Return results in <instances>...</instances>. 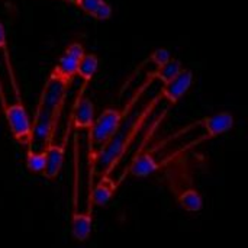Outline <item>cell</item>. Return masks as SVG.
<instances>
[{"label": "cell", "mask_w": 248, "mask_h": 248, "mask_svg": "<svg viewBox=\"0 0 248 248\" xmlns=\"http://www.w3.org/2000/svg\"><path fill=\"white\" fill-rule=\"evenodd\" d=\"M71 83L49 73L41 90L32 119V135L28 150L42 151L54 142L57 125L64 108V100Z\"/></svg>", "instance_id": "cell-1"}, {"label": "cell", "mask_w": 248, "mask_h": 248, "mask_svg": "<svg viewBox=\"0 0 248 248\" xmlns=\"http://www.w3.org/2000/svg\"><path fill=\"white\" fill-rule=\"evenodd\" d=\"M153 80L154 78L150 76V78L147 80V84L141 86V89L135 93V96L131 99V102L124 109L108 108L94 119L92 128L89 129V135H87V160H89V169H90V173H89V190L93 186L94 169L97 167V161H99L100 154L103 153V150L108 147V144L112 141V138L119 131L125 116L132 109L134 103H137L141 92H144L145 87Z\"/></svg>", "instance_id": "cell-2"}, {"label": "cell", "mask_w": 248, "mask_h": 248, "mask_svg": "<svg viewBox=\"0 0 248 248\" xmlns=\"http://www.w3.org/2000/svg\"><path fill=\"white\" fill-rule=\"evenodd\" d=\"M167 183L176 202L186 212L198 214L203 209V198L193 186L192 179L186 170H179V167L170 170L167 174Z\"/></svg>", "instance_id": "cell-3"}, {"label": "cell", "mask_w": 248, "mask_h": 248, "mask_svg": "<svg viewBox=\"0 0 248 248\" xmlns=\"http://www.w3.org/2000/svg\"><path fill=\"white\" fill-rule=\"evenodd\" d=\"M74 177H73V211L70 218V228L71 237L78 243H86L92 237L93 231V209L86 208L84 211L78 209V167H74Z\"/></svg>", "instance_id": "cell-4"}, {"label": "cell", "mask_w": 248, "mask_h": 248, "mask_svg": "<svg viewBox=\"0 0 248 248\" xmlns=\"http://www.w3.org/2000/svg\"><path fill=\"white\" fill-rule=\"evenodd\" d=\"M1 109H3L4 119L7 122V126L13 140L22 147L28 148V145L31 144V135H32V119L23 102H16Z\"/></svg>", "instance_id": "cell-5"}, {"label": "cell", "mask_w": 248, "mask_h": 248, "mask_svg": "<svg viewBox=\"0 0 248 248\" xmlns=\"http://www.w3.org/2000/svg\"><path fill=\"white\" fill-rule=\"evenodd\" d=\"M16 102H22L20 90L9 49L3 46L0 48V103L1 108H6Z\"/></svg>", "instance_id": "cell-6"}, {"label": "cell", "mask_w": 248, "mask_h": 248, "mask_svg": "<svg viewBox=\"0 0 248 248\" xmlns=\"http://www.w3.org/2000/svg\"><path fill=\"white\" fill-rule=\"evenodd\" d=\"M86 51H84V46L83 44L80 42H71L65 51L61 54V57L58 58L57 64L54 65V68L51 70L52 74L58 76L60 78L71 83L77 74V70H78V65L84 57Z\"/></svg>", "instance_id": "cell-7"}, {"label": "cell", "mask_w": 248, "mask_h": 248, "mask_svg": "<svg viewBox=\"0 0 248 248\" xmlns=\"http://www.w3.org/2000/svg\"><path fill=\"white\" fill-rule=\"evenodd\" d=\"M160 169H161V164L155 160V157L153 155V151L144 150V144H142V147L135 153L134 158L131 160V163L125 169L124 174L118 180L121 183H124L126 176H134L137 179L148 177L153 173L158 171Z\"/></svg>", "instance_id": "cell-8"}, {"label": "cell", "mask_w": 248, "mask_h": 248, "mask_svg": "<svg viewBox=\"0 0 248 248\" xmlns=\"http://www.w3.org/2000/svg\"><path fill=\"white\" fill-rule=\"evenodd\" d=\"M121 185L122 183L119 180H115L112 174H100L99 180L89 190L87 208L93 209L94 206H106L113 199Z\"/></svg>", "instance_id": "cell-9"}, {"label": "cell", "mask_w": 248, "mask_h": 248, "mask_svg": "<svg viewBox=\"0 0 248 248\" xmlns=\"http://www.w3.org/2000/svg\"><path fill=\"white\" fill-rule=\"evenodd\" d=\"M193 80H195L193 73L187 68H183L171 81L163 84V89L160 92L163 100L169 105L177 103L187 93V90L192 87Z\"/></svg>", "instance_id": "cell-10"}, {"label": "cell", "mask_w": 248, "mask_h": 248, "mask_svg": "<svg viewBox=\"0 0 248 248\" xmlns=\"http://www.w3.org/2000/svg\"><path fill=\"white\" fill-rule=\"evenodd\" d=\"M65 142L67 140H64L62 144L57 145L52 142L48 147H45V169L41 174L45 179L54 180L60 176L65 160Z\"/></svg>", "instance_id": "cell-11"}, {"label": "cell", "mask_w": 248, "mask_h": 248, "mask_svg": "<svg viewBox=\"0 0 248 248\" xmlns=\"http://www.w3.org/2000/svg\"><path fill=\"white\" fill-rule=\"evenodd\" d=\"M94 105L93 102L83 96L78 102L73 103L71 108V124L77 131H89L94 122Z\"/></svg>", "instance_id": "cell-12"}, {"label": "cell", "mask_w": 248, "mask_h": 248, "mask_svg": "<svg viewBox=\"0 0 248 248\" xmlns=\"http://www.w3.org/2000/svg\"><path fill=\"white\" fill-rule=\"evenodd\" d=\"M97 68H99V58H97V55L93 54V52H86L84 57H83V60H81V62H80V65H78L77 74H76V77H80L81 78V86H80V89L77 92V96L74 99V103L78 102L84 96L86 89H87L89 83L92 81V78L94 77Z\"/></svg>", "instance_id": "cell-13"}, {"label": "cell", "mask_w": 248, "mask_h": 248, "mask_svg": "<svg viewBox=\"0 0 248 248\" xmlns=\"http://www.w3.org/2000/svg\"><path fill=\"white\" fill-rule=\"evenodd\" d=\"M73 4L96 20H108L112 16V7L105 0H73Z\"/></svg>", "instance_id": "cell-14"}, {"label": "cell", "mask_w": 248, "mask_h": 248, "mask_svg": "<svg viewBox=\"0 0 248 248\" xmlns=\"http://www.w3.org/2000/svg\"><path fill=\"white\" fill-rule=\"evenodd\" d=\"M183 70L182 67V62L176 58H170L167 62H164L163 65H158L155 67V71L151 73V77L154 80H158L161 81L163 84L171 81L180 71Z\"/></svg>", "instance_id": "cell-15"}, {"label": "cell", "mask_w": 248, "mask_h": 248, "mask_svg": "<svg viewBox=\"0 0 248 248\" xmlns=\"http://www.w3.org/2000/svg\"><path fill=\"white\" fill-rule=\"evenodd\" d=\"M25 164L29 171H32L35 174H42V171L45 169V150H42V151L28 150Z\"/></svg>", "instance_id": "cell-16"}, {"label": "cell", "mask_w": 248, "mask_h": 248, "mask_svg": "<svg viewBox=\"0 0 248 248\" xmlns=\"http://www.w3.org/2000/svg\"><path fill=\"white\" fill-rule=\"evenodd\" d=\"M170 58H171V54H170V51H167V49H157V51L151 55V61L155 64V67L163 65V64L167 62Z\"/></svg>", "instance_id": "cell-17"}, {"label": "cell", "mask_w": 248, "mask_h": 248, "mask_svg": "<svg viewBox=\"0 0 248 248\" xmlns=\"http://www.w3.org/2000/svg\"><path fill=\"white\" fill-rule=\"evenodd\" d=\"M3 46H7V35H6V29L3 23L0 22V48Z\"/></svg>", "instance_id": "cell-18"}]
</instances>
